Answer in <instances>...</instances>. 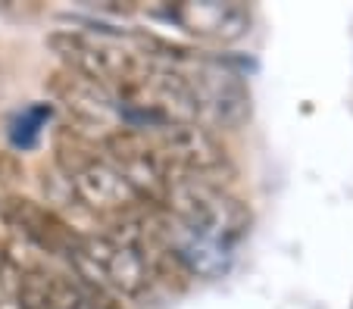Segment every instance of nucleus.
<instances>
[{
    "instance_id": "1",
    "label": "nucleus",
    "mask_w": 353,
    "mask_h": 309,
    "mask_svg": "<svg viewBox=\"0 0 353 309\" xmlns=\"http://www.w3.org/2000/svg\"><path fill=\"white\" fill-rule=\"evenodd\" d=\"M163 13L185 32L225 41V44L250 32V7L238 0H181V3H169Z\"/></svg>"
},
{
    "instance_id": "2",
    "label": "nucleus",
    "mask_w": 353,
    "mask_h": 309,
    "mask_svg": "<svg viewBox=\"0 0 353 309\" xmlns=\"http://www.w3.org/2000/svg\"><path fill=\"white\" fill-rule=\"evenodd\" d=\"M157 150H160L181 175H194V178H207L210 172H216V169H222L228 162L225 147H222L210 131H203V128H197V125L160 128Z\"/></svg>"
},
{
    "instance_id": "3",
    "label": "nucleus",
    "mask_w": 353,
    "mask_h": 309,
    "mask_svg": "<svg viewBox=\"0 0 353 309\" xmlns=\"http://www.w3.org/2000/svg\"><path fill=\"white\" fill-rule=\"evenodd\" d=\"M197 109H207L219 128H241L250 119V91L238 75L225 69H203L197 78H188Z\"/></svg>"
},
{
    "instance_id": "4",
    "label": "nucleus",
    "mask_w": 353,
    "mask_h": 309,
    "mask_svg": "<svg viewBox=\"0 0 353 309\" xmlns=\"http://www.w3.org/2000/svg\"><path fill=\"white\" fill-rule=\"evenodd\" d=\"M0 215L10 228L26 235L28 241L38 244L47 253H69L72 244L79 241V235L69 228V222H63L50 206H41L28 197H3Z\"/></svg>"
},
{
    "instance_id": "5",
    "label": "nucleus",
    "mask_w": 353,
    "mask_h": 309,
    "mask_svg": "<svg viewBox=\"0 0 353 309\" xmlns=\"http://www.w3.org/2000/svg\"><path fill=\"white\" fill-rule=\"evenodd\" d=\"M72 194L79 197L88 209H94L97 215H107V219H116V215L134 213V209L144 206V203L132 194L125 178L103 160L88 166L81 175H75Z\"/></svg>"
},
{
    "instance_id": "6",
    "label": "nucleus",
    "mask_w": 353,
    "mask_h": 309,
    "mask_svg": "<svg viewBox=\"0 0 353 309\" xmlns=\"http://www.w3.org/2000/svg\"><path fill=\"white\" fill-rule=\"evenodd\" d=\"M16 300L22 309H81L85 306V290L66 275L26 269Z\"/></svg>"
},
{
    "instance_id": "7",
    "label": "nucleus",
    "mask_w": 353,
    "mask_h": 309,
    "mask_svg": "<svg viewBox=\"0 0 353 309\" xmlns=\"http://www.w3.org/2000/svg\"><path fill=\"white\" fill-rule=\"evenodd\" d=\"M103 281L113 294H125V297H138L147 290L150 284V272H147V259L138 247L116 241L113 253H110L107 266H103Z\"/></svg>"
},
{
    "instance_id": "8",
    "label": "nucleus",
    "mask_w": 353,
    "mask_h": 309,
    "mask_svg": "<svg viewBox=\"0 0 353 309\" xmlns=\"http://www.w3.org/2000/svg\"><path fill=\"white\" fill-rule=\"evenodd\" d=\"M47 91L60 100H66L72 109L79 113H97L100 107H107L110 103V94L107 87L97 85V81L85 78V75L72 72V69H60L47 78Z\"/></svg>"
},
{
    "instance_id": "9",
    "label": "nucleus",
    "mask_w": 353,
    "mask_h": 309,
    "mask_svg": "<svg viewBox=\"0 0 353 309\" xmlns=\"http://www.w3.org/2000/svg\"><path fill=\"white\" fill-rule=\"evenodd\" d=\"M54 160H57V169L72 182L75 175H81L88 166L100 162V156H97V147L81 135L79 128H60L54 138Z\"/></svg>"
},
{
    "instance_id": "10",
    "label": "nucleus",
    "mask_w": 353,
    "mask_h": 309,
    "mask_svg": "<svg viewBox=\"0 0 353 309\" xmlns=\"http://www.w3.org/2000/svg\"><path fill=\"white\" fill-rule=\"evenodd\" d=\"M141 253H144V259H147V272H150V278H157L160 284H166L169 290H188L191 288V281H194L191 269H188L185 259H181L172 247L157 244V241H147L144 247H141Z\"/></svg>"
},
{
    "instance_id": "11",
    "label": "nucleus",
    "mask_w": 353,
    "mask_h": 309,
    "mask_svg": "<svg viewBox=\"0 0 353 309\" xmlns=\"http://www.w3.org/2000/svg\"><path fill=\"white\" fill-rule=\"evenodd\" d=\"M50 119V107L41 103V107H28L22 116L13 119V128H10V138H13L16 147L28 150L38 144V135H41V125Z\"/></svg>"
},
{
    "instance_id": "12",
    "label": "nucleus",
    "mask_w": 353,
    "mask_h": 309,
    "mask_svg": "<svg viewBox=\"0 0 353 309\" xmlns=\"http://www.w3.org/2000/svg\"><path fill=\"white\" fill-rule=\"evenodd\" d=\"M85 306L88 309H128L122 303L119 294H113L110 288H88L85 290Z\"/></svg>"
},
{
    "instance_id": "13",
    "label": "nucleus",
    "mask_w": 353,
    "mask_h": 309,
    "mask_svg": "<svg viewBox=\"0 0 353 309\" xmlns=\"http://www.w3.org/2000/svg\"><path fill=\"white\" fill-rule=\"evenodd\" d=\"M22 166L13 153H0V182H19Z\"/></svg>"
},
{
    "instance_id": "14",
    "label": "nucleus",
    "mask_w": 353,
    "mask_h": 309,
    "mask_svg": "<svg viewBox=\"0 0 353 309\" xmlns=\"http://www.w3.org/2000/svg\"><path fill=\"white\" fill-rule=\"evenodd\" d=\"M0 10H3V13H10V16H34L41 10V3H32V7H13V0H3V3H0Z\"/></svg>"
}]
</instances>
